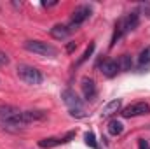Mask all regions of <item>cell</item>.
<instances>
[{"instance_id":"8992f818","label":"cell","mask_w":150,"mask_h":149,"mask_svg":"<svg viewBox=\"0 0 150 149\" xmlns=\"http://www.w3.org/2000/svg\"><path fill=\"white\" fill-rule=\"evenodd\" d=\"M61 98H63L65 105L70 111H82V100L79 98V95L75 93L74 90H65L61 93Z\"/></svg>"},{"instance_id":"7c38bea8","label":"cell","mask_w":150,"mask_h":149,"mask_svg":"<svg viewBox=\"0 0 150 149\" xmlns=\"http://www.w3.org/2000/svg\"><path fill=\"white\" fill-rule=\"evenodd\" d=\"M18 112H21V111L18 107H14V105H0V121H9Z\"/></svg>"},{"instance_id":"6da1fadb","label":"cell","mask_w":150,"mask_h":149,"mask_svg":"<svg viewBox=\"0 0 150 149\" xmlns=\"http://www.w3.org/2000/svg\"><path fill=\"white\" fill-rule=\"evenodd\" d=\"M47 112L45 111H21L18 112L14 117H11L9 121H4V128H21V126H26L30 123H35V121H42L45 119Z\"/></svg>"},{"instance_id":"ac0fdd59","label":"cell","mask_w":150,"mask_h":149,"mask_svg":"<svg viewBox=\"0 0 150 149\" xmlns=\"http://www.w3.org/2000/svg\"><path fill=\"white\" fill-rule=\"evenodd\" d=\"M84 140H86V144H87L89 148L98 149V142H96V137H94V133H93V132H87V133L84 135Z\"/></svg>"},{"instance_id":"44dd1931","label":"cell","mask_w":150,"mask_h":149,"mask_svg":"<svg viewBox=\"0 0 150 149\" xmlns=\"http://www.w3.org/2000/svg\"><path fill=\"white\" fill-rule=\"evenodd\" d=\"M56 4H58L56 0H51V2H47V0H45V2H42V5H44V7H52V5H56Z\"/></svg>"},{"instance_id":"603a6c76","label":"cell","mask_w":150,"mask_h":149,"mask_svg":"<svg viewBox=\"0 0 150 149\" xmlns=\"http://www.w3.org/2000/svg\"><path fill=\"white\" fill-rule=\"evenodd\" d=\"M7 62H9V58H7L5 54H2V53H0V63H7Z\"/></svg>"},{"instance_id":"ba28073f","label":"cell","mask_w":150,"mask_h":149,"mask_svg":"<svg viewBox=\"0 0 150 149\" xmlns=\"http://www.w3.org/2000/svg\"><path fill=\"white\" fill-rule=\"evenodd\" d=\"M80 86H82L84 98L86 100H94V97H96V84H94V81L91 77H84Z\"/></svg>"},{"instance_id":"2e32d148","label":"cell","mask_w":150,"mask_h":149,"mask_svg":"<svg viewBox=\"0 0 150 149\" xmlns=\"http://www.w3.org/2000/svg\"><path fill=\"white\" fill-rule=\"evenodd\" d=\"M138 63H140L142 69H143V67H150V46L149 47H145V49L140 53V56H138Z\"/></svg>"},{"instance_id":"30bf717a","label":"cell","mask_w":150,"mask_h":149,"mask_svg":"<svg viewBox=\"0 0 150 149\" xmlns=\"http://www.w3.org/2000/svg\"><path fill=\"white\" fill-rule=\"evenodd\" d=\"M124 25H126V34H127V32H133V30L140 25V12L133 11V12L126 14V16H124Z\"/></svg>"},{"instance_id":"7a4b0ae2","label":"cell","mask_w":150,"mask_h":149,"mask_svg":"<svg viewBox=\"0 0 150 149\" xmlns=\"http://www.w3.org/2000/svg\"><path fill=\"white\" fill-rule=\"evenodd\" d=\"M25 49L30 53L40 54V56H56L58 54V49L54 46H51L49 42H42V40H26Z\"/></svg>"},{"instance_id":"5bb4252c","label":"cell","mask_w":150,"mask_h":149,"mask_svg":"<svg viewBox=\"0 0 150 149\" xmlns=\"http://www.w3.org/2000/svg\"><path fill=\"white\" fill-rule=\"evenodd\" d=\"M117 65H119V70H122V72H129V70L133 69V60H131L129 54H122V56L117 60Z\"/></svg>"},{"instance_id":"8fae6325","label":"cell","mask_w":150,"mask_h":149,"mask_svg":"<svg viewBox=\"0 0 150 149\" xmlns=\"http://www.w3.org/2000/svg\"><path fill=\"white\" fill-rule=\"evenodd\" d=\"M49 34H51V37L58 39V40H63V39H67L70 35V28H68L67 25H54V27L49 30Z\"/></svg>"},{"instance_id":"d6986e66","label":"cell","mask_w":150,"mask_h":149,"mask_svg":"<svg viewBox=\"0 0 150 149\" xmlns=\"http://www.w3.org/2000/svg\"><path fill=\"white\" fill-rule=\"evenodd\" d=\"M140 9H142V12H143L147 18H150V4H142Z\"/></svg>"},{"instance_id":"9a60e30c","label":"cell","mask_w":150,"mask_h":149,"mask_svg":"<svg viewBox=\"0 0 150 149\" xmlns=\"http://www.w3.org/2000/svg\"><path fill=\"white\" fill-rule=\"evenodd\" d=\"M122 132H124V126H122L120 121L112 119V121L108 123V133H110V135H120Z\"/></svg>"},{"instance_id":"52a82bcc","label":"cell","mask_w":150,"mask_h":149,"mask_svg":"<svg viewBox=\"0 0 150 149\" xmlns=\"http://www.w3.org/2000/svg\"><path fill=\"white\" fill-rule=\"evenodd\" d=\"M74 137H75V133L70 132V133H67L65 137H49V139H42V140H38V148H42V149L56 148V146H61V144L70 142V139H74Z\"/></svg>"},{"instance_id":"e0dca14e","label":"cell","mask_w":150,"mask_h":149,"mask_svg":"<svg viewBox=\"0 0 150 149\" xmlns=\"http://www.w3.org/2000/svg\"><path fill=\"white\" fill-rule=\"evenodd\" d=\"M93 51H94V42H89V46L86 47L84 54H82V56H80V58L77 60V65H82V63H84V62H86V60H87V58H89L91 54H93Z\"/></svg>"},{"instance_id":"4fadbf2b","label":"cell","mask_w":150,"mask_h":149,"mask_svg":"<svg viewBox=\"0 0 150 149\" xmlns=\"http://www.w3.org/2000/svg\"><path fill=\"white\" fill-rule=\"evenodd\" d=\"M120 111V100L117 98V100H112V102H108L105 107H103V111H101V116L103 117H108V116H113L115 112Z\"/></svg>"},{"instance_id":"277c9868","label":"cell","mask_w":150,"mask_h":149,"mask_svg":"<svg viewBox=\"0 0 150 149\" xmlns=\"http://www.w3.org/2000/svg\"><path fill=\"white\" fill-rule=\"evenodd\" d=\"M122 117H138V116H145L150 114V105L147 102H136V104H131L127 107H124L122 111Z\"/></svg>"},{"instance_id":"7402d4cb","label":"cell","mask_w":150,"mask_h":149,"mask_svg":"<svg viewBox=\"0 0 150 149\" xmlns=\"http://www.w3.org/2000/svg\"><path fill=\"white\" fill-rule=\"evenodd\" d=\"M140 149H149V142L142 139V140H140Z\"/></svg>"},{"instance_id":"ffe728a7","label":"cell","mask_w":150,"mask_h":149,"mask_svg":"<svg viewBox=\"0 0 150 149\" xmlns=\"http://www.w3.org/2000/svg\"><path fill=\"white\" fill-rule=\"evenodd\" d=\"M77 49V42H68L67 44V53H74Z\"/></svg>"},{"instance_id":"5b68a950","label":"cell","mask_w":150,"mask_h":149,"mask_svg":"<svg viewBox=\"0 0 150 149\" xmlns=\"http://www.w3.org/2000/svg\"><path fill=\"white\" fill-rule=\"evenodd\" d=\"M89 16H91V7H89V5H79L74 11V14H72V23H70V27H68L70 32H72V30H77V27L82 25L86 19H89Z\"/></svg>"},{"instance_id":"9c48e42d","label":"cell","mask_w":150,"mask_h":149,"mask_svg":"<svg viewBox=\"0 0 150 149\" xmlns=\"http://www.w3.org/2000/svg\"><path fill=\"white\" fill-rule=\"evenodd\" d=\"M100 70H101V74L105 75V77H115V75H117V72H119L117 60H112V58L105 60V62L100 65Z\"/></svg>"},{"instance_id":"3957f363","label":"cell","mask_w":150,"mask_h":149,"mask_svg":"<svg viewBox=\"0 0 150 149\" xmlns=\"http://www.w3.org/2000/svg\"><path fill=\"white\" fill-rule=\"evenodd\" d=\"M18 75L23 82L26 84H32V86H37L44 81V75L40 70H37L35 67H30V65H19L18 67Z\"/></svg>"}]
</instances>
